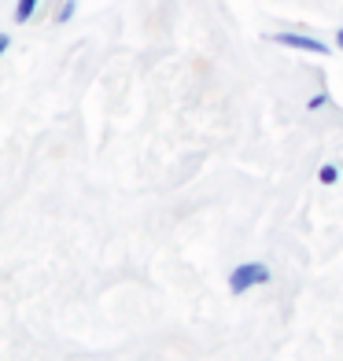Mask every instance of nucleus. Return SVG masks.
I'll return each mask as SVG.
<instances>
[{
    "instance_id": "nucleus-3",
    "label": "nucleus",
    "mask_w": 343,
    "mask_h": 361,
    "mask_svg": "<svg viewBox=\"0 0 343 361\" xmlns=\"http://www.w3.org/2000/svg\"><path fill=\"white\" fill-rule=\"evenodd\" d=\"M41 0H15V23H30L34 19V11H37Z\"/></svg>"
},
{
    "instance_id": "nucleus-5",
    "label": "nucleus",
    "mask_w": 343,
    "mask_h": 361,
    "mask_svg": "<svg viewBox=\"0 0 343 361\" xmlns=\"http://www.w3.org/2000/svg\"><path fill=\"white\" fill-rule=\"evenodd\" d=\"M318 180H321V185H336V180H339V166H332V162H325V166L318 170Z\"/></svg>"
},
{
    "instance_id": "nucleus-7",
    "label": "nucleus",
    "mask_w": 343,
    "mask_h": 361,
    "mask_svg": "<svg viewBox=\"0 0 343 361\" xmlns=\"http://www.w3.org/2000/svg\"><path fill=\"white\" fill-rule=\"evenodd\" d=\"M8 48H11V34H0V56H4Z\"/></svg>"
},
{
    "instance_id": "nucleus-2",
    "label": "nucleus",
    "mask_w": 343,
    "mask_h": 361,
    "mask_svg": "<svg viewBox=\"0 0 343 361\" xmlns=\"http://www.w3.org/2000/svg\"><path fill=\"white\" fill-rule=\"evenodd\" d=\"M273 44L296 48V52H310V56H329V44L314 34H291V30H281V34H270Z\"/></svg>"
},
{
    "instance_id": "nucleus-6",
    "label": "nucleus",
    "mask_w": 343,
    "mask_h": 361,
    "mask_svg": "<svg viewBox=\"0 0 343 361\" xmlns=\"http://www.w3.org/2000/svg\"><path fill=\"white\" fill-rule=\"evenodd\" d=\"M329 104H332V96L321 89V92H314V96L306 100V111H321V107H329Z\"/></svg>"
},
{
    "instance_id": "nucleus-4",
    "label": "nucleus",
    "mask_w": 343,
    "mask_h": 361,
    "mask_svg": "<svg viewBox=\"0 0 343 361\" xmlns=\"http://www.w3.org/2000/svg\"><path fill=\"white\" fill-rule=\"evenodd\" d=\"M74 11H78V0H63V4L56 8V15H52V23H59V26H63V23H71V19H74Z\"/></svg>"
},
{
    "instance_id": "nucleus-1",
    "label": "nucleus",
    "mask_w": 343,
    "mask_h": 361,
    "mask_svg": "<svg viewBox=\"0 0 343 361\" xmlns=\"http://www.w3.org/2000/svg\"><path fill=\"white\" fill-rule=\"evenodd\" d=\"M273 281V269L266 266L263 258H251V262H240V266L229 273V291L233 295H243V291H251V288H263Z\"/></svg>"
},
{
    "instance_id": "nucleus-8",
    "label": "nucleus",
    "mask_w": 343,
    "mask_h": 361,
    "mask_svg": "<svg viewBox=\"0 0 343 361\" xmlns=\"http://www.w3.org/2000/svg\"><path fill=\"white\" fill-rule=\"evenodd\" d=\"M336 48H339V52H343V26L336 30Z\"/></svg>"
}]
</instances>
